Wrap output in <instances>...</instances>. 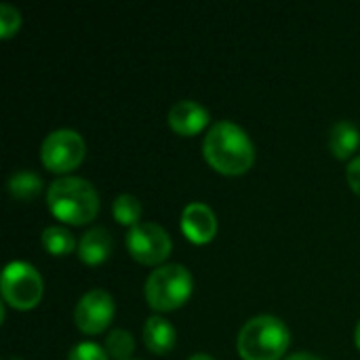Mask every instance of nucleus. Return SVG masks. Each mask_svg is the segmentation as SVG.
Instances as JSON below:
<instances>
[{"instance_id": "obj_17", "label": "nucleus", "mask_w": 360, "mask_h": 360, "mask_svg": "<svg viewBox=\"0 0 360 360\" xmlns=\"http://www.w3.org/2000/svg\"><path fill=\"white\" fill-rule=\"evenodd\" d=\"M133 348H135V340L127 329L116 327L105 335V352H108V356H114L116 360H124L129 359Z\"/></svg>"}, {"instance_id": "obj_14", "label": "nucleus", "mask_w": 360, "mask_h": 360, "mask_svg": "<svg viewBox=\"0 0 360 360\" xmlns=\"http://www.w3.org/2000/svg\"><path fill=\"white\" fill-rule=\"evenodd\" d=\"M42 190V179L38 173L27 171V169H19L8 177V192L19 198V200H30L32 196H36Z\"/></svg>"}, {"instance_id": "obj_19", "label": "nucleus", "mask_w": 360, "mask_h": 360, "mask_svg": "<svg viewBox=\"0 0 360 360\" xmlns=\"http://www.w3.org/2000/svg\"><path fill=\"white\" fill-rule=\"evenodd\" d=\"M21 15L17 11V6H13L11 2H2L0 4V36H11L17 27H19Z\"/></svg>"}, {"instance_id": "obj_8", "label": "nucleus", "mask_w": 360, "mask_h": 360, "mask_svg": "<svg viewBox=\"0 0 360 360\" xmlns=\"http://www.w3.org/2000/svg\"><path fill=\"white\" fill-rule=\"evenodd\" d=\"M112 316H114V300L101 287H95L91 291H86L78 300L76 310H74L76 325L84 333H99L101 329L108 327Z\"/></svg>"}, {"instance_id": "obj_18", "label": "nucleus", "mask_w": 360, "mask_h": 360, "mask_svg": "<svg viewBox=\"0 0 360 360\" xmlns=\"http://www.w3.org/2000/svg\"><path fill=\"white\" fill-rule=\"evenodd\" d=\"M68 360H108V352L95 342H78L70 350Z\"/></svg>"}, {"instance_id": "obj_13", "label": "nucleus", "mask_w": 360, "mask_h": 360, "mask_svg": "<svg viewBox=\"0 0 360 360\" xmlns=\"http://www.w3.org/2000/svg\"><path fill=\"white\" fill-rule=\"evenodd\" d=\"M360 143L359 127L350 120H338L329 131V148L333 156L348 158Z\"/></svg>"}, {"instance_id": "obj_15", "label": "nucleus", "mask_w": 360, "mask_h": 360, "mask_svg": "<svg viewBox=\"0 0 360 360\" xmlns=\"http://www.w3.org/2000/svg\"><path fill=\"white\" fill-rule=\"evenodd\" d=\"M42 245L53 255H65L74 247H78L74 240V234L63 226H46L42 230Z\"/></svg>"}, {"instance_id": "obj_6", "label": "nucleus", "mask_w": 360, "mask_h": 360, "mask_svg": "<svg viewBox=\"0 0 360 360\" xmlns=\"http://www.w3.org/2000/svg\"><path fill=\"white\" fill-rule=\"evenodd\" d=\"M84 152L86 146L82 135L68 127L51 131L40 146V156L44 167L55 173H65L76 169L84 158Z\"/></svg>"}, {"instance_id": "obj_7", "label": "nucleus", "mask_w": 360, "mask_h": 360, "mask_svg": "<svg viewBox=\"0 0 360 360\" xmlns=\"http://www.w3.org/2000/svg\"><path fill=\"white\" fill-rule=\"evenodd\" d=\"M129 253L141 264H160L171 253V236L154 221H139L127 232Z\"/></svg>"}, {"instance_id": "obj_1", "label": "nucleus", "mask_w": 360, "mask_h": 360, "mask_svg": "<svg viewBox=\"0 0 360 360\" xmlns=\"http://www.w3.org/2000/svg\"><path fill=\"white\" fill-rule=\"evenodd\" d=\"M202 154L221 173H245L255 158V148L243 127L232 120H217L205 135Z\"/></svg>"}, {"instance_id": "obj_12", "label": "nucleus", "mask_w": 360, "mask_h": 360, "mask_svg": "<svg viewBox=\"0 0 360 360\" xmlns=\"http://www.w3.org/2000/svg\"><path fill=\"white\" fill-rule=\"evenodd\" d=\"M143 342L148 350L156 354H165L175 346V327L167 319L152 314L150 319H146L143 325Z\"/></svg>"}, {"instance_id": "obj_22", "label": "nucleus", "mask_w": 360, "mask_h": 360, "mask_svg": "<svg viewBox=\"0 0 360 360\" xmlns=\"http://www.w3.org/2000/svg\"><path fill=\"white\" fill-rule=\"evenodd\" d=\"M188 360H215L213 356H209V354H202V352H196V354H192Z\"/></svg>"}, {"instance_id": "obj_4", "label": "nucleus", "mask_w": 360, "mask_h": 360, "mask_svg": "<svg viewBox=\"0 0 360 360\" xmlns=\"http://www.w3.org/2000/svg\"><path fill=\"white\" fill-rule=\"evenodd\" d=\"M192 291V274L181 264H162L146 278V300L154 310H173L181 306Z\"/></svg>"}, {"instance_id": "obj_5", "label": "nucleus", "mask_w": 360, "mask_h": 360, "mask_svg": "<svg viewBox=\"0 0 360 360\" xmlns=\"http://www.w3.org/2000/svg\"><path fill=\"white\" fill-rule=\"evenodd\" d=\"M0 291L4 302L13 308H34L42 297V276L32 264L23 259H13L2 270Z\"/></svg>"}, {"instance_id": "obj_10", "label": "nucleus", "mask_w": 360, "mask_h": 360, "mask_svg": "<svg viewBox=\"0 0 360 360\" xmlns=\"http://www.w3.org/2000/svg\"><path fill=\"white\" fill-rule=\"evenodd\" d=\"M209 122V110L194 99H179L169 108V124L179 135H194Z\"/></svg>"}, {"instance_id": "obj_3", "label": "nucleus", "mask_w": 360, "mask_h": 360, "mask_svg": "<svg viewBox=\"0 0 360 360\" xmlns=\"http://www.w3.org/2000/svg\"><path fill=\"white\" fill-rule=\"evenodd\" d=\"M236 346L245 360H276L289 346V329L274 314H257L243 325Z\"/></svg>"}, {"instance_id": "obj_9", "label": "nucleus", "mask_w": 360, "mask_h": 360, "mask_svg": "<svg viewBox=\"0 0 360 360\" xmlns=\"http://www.w3.org/2000/svg\"><path fill=\"white\" fill-rule=\"evenodd\" d=\"M181 230L192 243H198V245L209 243L217 230V219H215L213 209L198 200L186 205V209L181 211Z\"/></svg>"}, {"instance_id": "obj_21", "label": "nucleus", "mask_w": 360, "mask_h": 360, "mask_svg": "<svg viewBox=\"0 0 360 360\" xmlns=\"http://www.w3.org/2000/svg\"><path fill=\"white\" fill-rule=\"evenodd\" d=\"M285 360H321V359H319V356H314V354H310V352H295V354L287 356Z\"/></svg>"}, {"instance_id": "obj_20", "label": "nucleus", "mask_w": 360, "mask_h": 360, "mask_svg": "<svg viewBox=\"0 0 360 360\" xmlns=\"http://www.w3.org/2000/svg\"><path fill=\"white\" fill-rule=\"evenodd\" d=\"M346 175H348L350 188L360 196V154L350 160V165H348V169H346Z\"/></svg>"}, {"instance_id": "obj_2", "label": "nucleus", "mask_w": 360, "mask_h": 360, "mask_svg": "<svg viewBox=\"0 0 360 360\" xmlns=\"http://www.w3.org/2000/svg\"><path fill=\"white\" fill-rule=\"evenodd\" d=\"M46 202L53 215L68 224H86L99 209V196L93 184L76 175H63L51 181Z\"/></svg>"}, {"instance_id": "obj_16", "label": "nucleus", "mask_w": 360, "mask_h": 360, "mask_svg": "<svg viewBox=\"0 0 360 360\" xmlns=\"http://www.w3.org/2000/svg\"><path fill=\"white\" fill-rule=\"evenodd\" d=\"M112 211H114V217L120 221V224H127V226H135L139 224V215H141V202L137 196L133 194H118L112 202Z\"/></svg>"}, {"instance_id": "obj_11", "label": "nucleus", "mask_w": 360, "mask_h": 360, "mask_svg": "<svg viewBox=\"0 0 360 360\" xmlns=\"http://www.w3.org/2000/svg\"><path fill=\"white\" fill-rule=\"evenodd\" d=\"M112 251V234L103 226H95L86 230L78 240V257L84 264H99L108 259Z\"/></svg>"}, {"instance_id": "obj_23", "label": "nucleus", "mask_w": 360, "mask_h": 360, "mask_svg": "<svg viewBox=\"0 0 360 360\" xmlns=\"http://www.w3.org/2000/svg\"><path fill=\"white\" fill-rule=\"evenodd\" d=\"M354 342H356V346L360 348V321L359 325H356V329H354Z\"/></svg>"}]
</instances>
